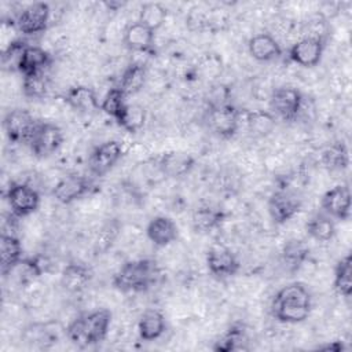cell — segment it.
<instances>
[{"mask_svg":"<svg viewBox=\"0 0 352 352\" xmlns=\"http://www.w3.org/2000/svg\"><path fill=\"white\" fill-rule=\"evenodd\" d=\"M270 311L280 323H301L311 315L312 296L301 282H293L280 287L272 297Z\"/></svg>","mask_w":352,"mask_h":352,"instance_id":"6da1fadb","label":"cell"},{"mask_svg":"<svg viewBox=\"0 0 352 352\" xmlns=\"http://www.w3.org/2000/svg\"><path fill=\"white\" fill-rule=\"evenodd\" d=\"M160 267L153 258L125 261L113 275V287L122 293H143L150 290L160 278Z\"/></svg>","mask_w":352,"mask_h":352,"instance_id":"7a4b0ae2","label":"cell"},{"mask_svg":"<svg viewBox=\"0 0 352 352\" xmlns=\"http://www.w3.org/2000/svg\"><path fill=\"white\" fill-rule=\"evenodd\" d=\"M110 324L111 312L107 308H98L73 319L66 327V337L80 348L92 346L107 337Z\"/></svg>","mask_w":352,"mask_h":352,"instance_id":"3957f363","label":"cell"},{"mask_svg":"<svg viewBox=\"0 0 352 352\" xmlns=\"http://www.w3.org/2000/svg\"><path fill=\"white\" fill-rule=\"evenodd\" d=\"M209 131L221 139H231L236 135L241 125V110L234 104L223 102L210 104L206 114Z\"/></svg>","mask_w":352,"mask_h":352,"instance_id":"277c9868","label":"cell"},{"mask_svg":"<svg viewBox=\"0 0 352 352\" xmlns=\"http://www.w3.org/2000/svg\"><path fill=\"white\" fill-rule=\"evenodd\" d=\"M38 120L26 109H12L6 113L3 118V126L10 143L29 144Z\"/></svg>","mask_w":352,"mask_h":352,"instance_id":"5b68a950","label":"cell"},{"mask_svg":"<svg viewBox=\"0 0 352 352\" xmlns=\"http://www.w3.org/2000/svg\"><path fill=\"white\" fill-rule=\"evenodd\" d=\"M302 94L292 85H282L272 91L270 96V107L275 118L290 122L294 121L302 107Z\"/></svg>","mask_w":352,"mask_h":352,"instance_id":"8992f818","label":"cell"},{"mask_svg":"<svg viewBox=\"0 0 352 352\" xmlns=\"http://www.w3.org/2000/svg\"><path fill=\"white\" fill-rule=\"evenodd\" d=\"M6 199L11 209V213L18 219L30 216L40 206V194L36 188L26 183L11 182L7 191Z\"/></svg>","mask_w":352,"mask_h":352,"instance_id":"52a82bcc","label":"cell"},{"mask_svg":"<svg viewBox=\"0 0 352 352\" xmlns=\"http://www.w3.org/2000/svg\"><path fill=\"white\" fill-rule=\"evenodd\" d=\"M63 140V132L56 124L40 121L28 146L36 157L44 158L56 153Z\"/></svg>","mask_w":352,"mask_h":352,"instance_id":"ba28073f","label":"cell"},{"mask_svg":"<svg viewBox=\"0 0 352 352\" xmlns=\"http://www.w3.org/2000/svg\"><path fill=\"white\" fill-rule=\"evenodd\" d=\"M206 267L214 278L227 279L238 274L241 263L230 248L221 243H214L206 252Z\"/></svg>","mask_w":352,"mask_h":352,"instance_id":"9c48e42d","label":"cell"},{"mask_svg":"<svg viewBox=\"0 0 352 352\" xmlns=\"http://www.w3.org/2000/svg\"><path fill=\"white\" fill-rule=\"evenodd\" d=\"M302 208L301 198L289 190H278L272 192L267 202L271 220L275 224H285L300 213Z\"/></svg>","mask_w":352,"mask_h":352,"instance_id":"30bf717a","label":"cell"},{"mask_svg":"<svg viewBox=\"0 0 352 352\" xmlns=\"http://www.w3.org/2000/svg\"><path fill=\"white\" fill-rule=\"evenodd\" d=\"M50 19L51 10L47 3H32L16 15L15 26L23 36H34L48 28Z\"/></svg>","mask_w":352,"mask_h":352,"instance_id":"8fae6325","label":"cell"},{"mask_svg":"<svg viewBox=\"0 0 352 352\" xmlns=\"http://www.w3.org/2000/svg\"><path fill=\"white\" fill-rule=\"evenodd\" d=\"M124 155L122 144L117 140H107L96 146L88 157V168L95 177L109 173Z\"/></svg>","mask_w":352,"mask_h":352,"instance_id":"7c38bea8","label":"cell"},{"mask_svg":"<svg viewBox=\"0 0 352 352\" xmlns=\"http://www.w3.org/2000/svg\"><path fill=\"white\" fill-rule=\"evenodd\" d=\"M322 209L331 219L346 221L351 217V191L348 184H336L327 190L320 201Z\"/></svg>","mask_w":352,"mask_h":352,"instance_id":"4fadbf2b","label":"cell"},{"mask_svg":"<svg viewBox=\"0 0 352 352\" xmlns=\"http://www.w3.org/2000/svg\"><path fill=\"white\" fill-rule=\"evenodd\" d=\"M323 51L324 41L322 37L307 36L290 47L289 59L302 67H314L320 62Z\"/></svg>","mask_w":352,"mask_h":352,"instance_id":"5bb4252c","label":"cell"},{"mask_svg":"<svg viewBox=\"0 0 352 352\" xmlns=\"http://www.w3.org/2000/svg\"><path fill=\"white\" fill-rule=\"evenodd\" d=\"M92 188V180L82 175H70L59 180L52 188V197L60 204H72L84 195H87Z\"/></svg>","mask_w":352,"mask_h":352,"instance_id":"9a60e30c","label":"cell"},{"mask_svg":"<svg viewBox=\"0 0 352 352\" xmlns=\"http://www.w3.org/2000/svg\"><path fill=\"white\" fill-rule=\"evenodd\" d=\"M94 272L82 261H70L60 274V286L69 293H80L91 283Z\"/></svg>","mask_w":352,"mask_h":352,"instance_id":"2e32d148","label":"cell"},{"mask_svg":"<svg viewBox=\"0 0 352 352\" xmlns=\"http://www.w3.org/2000/svg\"><path fill=\"white\" fill-rule=\"evenodd\" d=\"M146 235L154 246L165 248L177 239L179 228L170 217L155 216L148 221L146 227Z\"/></svg>","mask_w":352,"mask_h":352,"instance_id":"e0dca14e","label":"cell"},{"mask_svg":"<svg viewBox=\"0 0 352 352\" xmlns=\"http://www.w3.org/2000/svg\"><path fill=\"white\" fill-rule=\"evenodd\" d=\"M195 166V158L186 151H168L164 153L158 161L161 172L172 179L187 176Z\"/></svg>","mask_w":352,"mask_h":352,"instance_id":"ac0fdd59","label":"cell"},{"mask_svg":"<svg viewBox=\"0 0 352 352\" xmlns=\"http://www.w3.org/2000/svg\"><path fill=\"white\" fill-rule=\"evenodd\" d=\"M65 102L76 111L81 114H94L100 110V102L96 92L88 85L70 87L65 96Z\"/></svg>","mask_w":352,"mask_h":352,"instance_id":"d6986e66","label":"cell"},{"mask_svg":"<svg viewBox=\"0 0 352 352\" xmlns=\"http://www.w3.org/2000/svg\"><path fill=\"white\" fill-rule=\"evenodd\" d=\"M124 44L128 50L136 52H151L154 48L155 32L136 21L129 23L124 30Z\"/></svg>","mask_w":352,"mask_h":352,"instance_id":"ffe728a7","label":"cell"},{"mask_svg":"<svg viewBox=\"0 0 352 352\" xmlns=\"http://www.w3.org/2000/svg\"><path fill=\"white\" fill-rule=\"evenodd\" d=\"M51 62H52V58L48 51H45L38 45L28 44L21 58L18 73H21L22 77L45 73Z\"/></svg>","mask_w":352,"mask_h":352,"instance_id":"44dd1931","label":"cell"},{"mask_svg":"<svg viewBox=\"0 0 352 352\" xmlns=\"http://www.w3.org/2000/svg\"><path fill=\"white\" fill-rule=\"evenodd\" d=\"M216 352H232V351H248L249 334L243 323H232L213 344Z\"/></svg>","mask_w":352,"mask_h":352,"instance_id":"7402d4cb","label":"cell"},{"mask_svg":"<svg viewBox=\"0 0 352 352\" xmlns=\"http://www.w3.org/2000/svg\"><path fill=\"white\" fill-rule=\"evenodd\" d=\"M249 54L258 62H270L282 55V47L270 33H257L248 43Z\"/></svg>","mask_w":352,"mask_h":352,"instance_id":"603a6c76","label":"cell"},{"mask_svg":"<svg viewBox=\"0 0 352 352\" xmlns=\"http://www.w3.org/2000/svg\"><path fill=\"white\" fill-rule=\"evenodd\" d=\"M226 213L216 205L201 204L191 213V224L197 232H209L224 221Z\"/></svg>","mask_w":352,"mask_h":352,"instance_id":"cb8c5ba5","label":"cell"},{"mask_svg":"<svg viewBox=\"0 0 352 352\" xmlns=\"http://www.w3.org/2000/svg\"><path fill=\"white\" fill-rule=\"evenodd\" d=\"M23 248L15 234L1 232L0 238V271L4 278L8 276L11 270L23 258Z\"/></svg>","mask_w":352,"mask_h":352,"instance_id":"d4e9b609","label":"cell"},{"mask_svg":"<svg viewBox=\"0 0 352 352\" xmlns=\"http://www.w3.org/2000/svg\"><path fill=\"white\" fill-rule=\"evenodd\" d=\"M166 330V320L161 311L155 308L146 309L138 322V333L143 341L158 340Z\"/></svg>","mask_w":352,"mask_h":352,"instance_id":"484cf974","label":"cell"},{"mask_svg":"<svg viewBox=\"0 0 352 352\" xmlns=\"http://www.w3.org/2000/svg\"><path fill=\"white\" fill-rule=\"evenodd\" d=\"M309 256V246L305 241L292 238L286 241L280 250V258L282 263L286 265V268L292 272L297 271L308 258Z\"/></svg>","mask_w":352,"mask_h":352,"instance_id":"4316f807","label":"cell"},{"mask_svg":"<svg viewBox=\"0 0 352 352\" xmlns=\"http://www.w3.org/2000/svg\"><path fill=\"white\" fill-rule=\"evenodd\" d=\"M322 165L330 172L345 170L349 165V151L344 142L330 143L320 154Z\"/></svg>","mask_w":352,"mask_h":352,"instance_id":"83f0119b","label":"cell"},{"mask_svg":"<svg viewBox=\"0 0 352 352\" xmlns=\"http://www.w3.org/2000/svg\"><path fill=\"white\" fill-rule=\"evenodd\" d=\"M147 80V70L142 63H131L128 65V67L122 72L120 81H118V88L126 95V98L129 95H135L139 91H142V88L144 87Z\"/></svg>","mask_w":352,"mask_h":352,"instance_id":"f1b7e54d","label":"cell"},{"mask_svg":"<svg viewBox=\"0 0 352 352\" xmlns=\"http://www.w3.org/2000/svg\"><path fill=\"white\" fill-rule=\"evenodd\" d=\"M305 231L309 238L318 242H329L336 235V223L326 213H315L305 224Z\"/></svg>","mask_w":352,"mask_h":352,"instance_id":"f546056e","label":"cell"},{"mask_svg":"<svg viewBox=\"0 0 352 352\" xmlns=\"http://www.w3.org/2000/svg\"><path fill=\"white\" fill-rule=\"evenodd\" d=\"M334 290L344 298H349L352 293V258L351 254L341 257L334 267Z\"/></svg>","mask_w":352,"mask_h":352,"instance_id":"4dcf8cb0","label":"cell"},{"mask_svg":"<svg viewBox=\"0 0 352 352\" xmlns=\"http://www.w3.org/2000/svg\"><path fill=\"white\" fill-rule=\"evenodd\" d=\"M126 106V95L118 87L110 88L100 102V110L109 117H111L117 124L121 120Z\"/></svg>","mask_w":352,"mask_h":352,"instance_id":"1f68e13d","label":"cell"},{"mask_svg":"<svg viewBox=\"0 0 352 352\" xmlns=\"http://www.w3.org/2000/svg\"><path fill=\"white\" fill-rule=\"evenodd\" d=\"M168 16V11L166 8L155 1H150V3H144L139 11V22H142L143 25H146L147 28H150L151 30L157 32L166 21Z\"/></svg>","mask_w":352,"mask_h":352,"instance_id":"d6a6232c","label":"cell"},{"mask_svg":"<svg viewBox=\"0 0 352 352\" xmlns=\"http://www.w3.org/2000/svg\"><path fill=\"white\" fill-rule=\"evenodd\" d=\"M146 110L143 106L138 103H128L121 120L117 125H120L122 129H125L129 133L139 132L144 124H146Z\"/></svg>","mask_w":352,"mask_h":352,"instance_id":"836d02e7","label":"cell"},{"mask_svg":"<svg viewBox=\"0 0 352 352\" xmlns=\"http://www.w3.org/2000/svg\"><path fill=\"white\" fill-rule=\"evenodd\" d=\"M246 124L254 136H265L275 126V116L268 111H250L246 113Z\"/></svg>","mask_w":352,"mask_h":352,"instance_id":"e575fe53","label":"cell"},{"mask_svg":"<svg viewBox=\"0 0 352 352\" xmlns=\"http://www.w3.org/2000/svg\"><path fill=\"white\" fill-rule=\"evenodd\" d=\"M43 272V267L41 263L37 258H22L8 274V276H15V279L25 285L29 283L32 280H34L36 278H38Z\"/></svg>","mask_w":352,"mask_h":352,"instance_id":"d590c367","label":"cell"},{"mask_svg":"<svg viewBox=\"0 0 352 352\" xmlns=\"http://www.w3.org/2000/svg\"><path fill=\"white\" fill-rule=\"evenodd\" d=\"M28 43L23 40H12L1 52V67L6 72H18L21 58Z\"/></svg>","mask_w":352,"mask_h":352,"instance_id":"8d00e7d4","label":"cell"},{"mask_svg":"<svg viewBox=\"0 0 352 352\" xmlns=\"http://www.w3.org/2000/svg\"><path fill=\"white\" fill-rule=\"evenodd\" d=\"M50 88V81L45 73L22 77V91L23 95L30 99H41L47 95Z\"/></svg>","mask_w":352,"mask_h":352,"instance_id":"74e56055","label":"cell"},{"mask_svg":"<svg viewBox=\"0 0 352 352\" xmlns=\"http://www.w3.org/2000/svg\"><path fill=\"white\" fill-rule=\"evenodd\" d=\"M120 230H121V224L118 220L116 219L109 220L98 234V238L95 242L96 252H106L109 248H111V245L114 243V241L120 234Z\"/></svg>","mask_w":352,"mask_h":352,"instance_id":"f35d334b","label":"cell"},{"mask_svg":"<svg viewBox=\"0 0 352 352\" xmlns=\"http://www.w3.org/2000/svg\"><path fill=\"white\" fill-rule=\"evenodd\" d=\"M316 349L319 351H333V352H340L345 349V345L342 344V341H331L329 344L324 345H319Z\"/></svg>","mask_w":352,"mask_h":352,"instance_id":"ab89813d","label":"cell"}]
</instances>
